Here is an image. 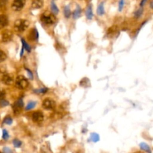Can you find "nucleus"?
I'll list each match as a JSON object with an SVG mask.
<instances>
[{"instance_id":"obj_1","label":"nucleus","mask_w":153,"mask_h":153,"mask_svg":"<svg viewBox=\"0 0 153 153\" xmlns=\"http://www.w3.org/2000/svg\"><path fill=\"white\" fill-rule=\"evenodd\" d=\"M29 25V22L26 19H17L14 23V29L18 32H22Z\"/></svg>"},{"instance_id":"obj_2","label":"nucleus","mask_w":153,"mask_h":153,"mask_svg":"<svg viewBox=\"0 0 153 153\" xmlns=\"http://www.w3.org/2000/svg\"><path fill=\"white\" fill-rule=\"evenodd\" d=\"M41 21L47 25L54 24L56 22V17L54 14L49 13H44L41 15Z\"/></svg>"},{"instance_id":"obj_3","label":"nucleus","mask_w":153,"mask_h":153,"mask_svg":"<svg viewBox=\"0 0 153 153\" xmlns=\"http://www.w3.org/2000/svg\"><path fill=\"white\" fill-rule=\"evenodd\" d=\"M16 88L20 90H24L28 86V82L23 76H18L16 79Z\"/></svg>"},{"instance_id":"obj_4","label":"nucleus","mask_w":153,"mask_h":153,"mask_svg":"<svg viewBox=\"0 0 153 153\" xmlns=\"http://www.w3.org/2000/svg\"><path fill=\"white\" fill-rule=\"evenodd\" d=\"M25 4V0H14L12 3V9L15 11H19L24 7Z\"/></svg>"},{"instance_id":"obj_5","label":"nucleus","mask_w":153,"mask_h":153,"mask_svg":"<svg viewBox=\"0 0 153 153\" xmlns=\"http://www.w3.org/2000/svg\"><path fill=\"white\" fill-rule=\"evenodd\" d=\"M24 106V103H23V100H22V97L18 99L16 102H14V104L13 105V111H14L15 114L16 113H19L21 111V110L22 109Z\"/></svg>"},{"instance_id":"obj_6","label":"nucleus","mask_w":153,"mask_h":153,"mask_svg":"<svg viewBox=\"0 0 153 153\" xmlns=\"http://www.w3.org/2000/svg\"><path fill=\"white\" fill-rule=\"evenodd\" d=\"M43 107L47 110H52L55 107V102L51 99H46L43 102Z\"/></svg>"},{"instance_id":"obj_7","label":"nucleus","mask_w":153,"mask_h":153,"mask_svg":"<svg viewBox=\"0 0 153 153\" xmlns=\"http://www.w3.org/2000/svg\"><path fill=\"white\" fill-rule=\"evenodd\" d=\"M43 118H44V117H43V113L41 111H37L34 113H33L32 120L34 122L38 123H39L43 122Z\"/></svg>"},{"instance_id":"obj_8","label":"nucleus","mask_w":153,"mask_h":153,"mask_svg":"<svg viewBox=\"0 0 153 153\" xmlns=\"http://www.w3.org/2000/svg\"><path fill=\"white\" fill-rule=\"evenodd\" d=\"M12 36H13V34L10 31H8V30H5L4 31H3L2 35H1V40L2 42H8L11 40Z\"/></svg>"},{"instance_id":"obj_9","label":"nucleus","mask_w":153,"mask_h":153,"mask_svg":"<svg viewBox=\"0 0 153 153\" xmlns=\"http://www.w3.org/2000/svg\"><path fill=\"white\" fill-rule=\"evenodd\" d=\"M1 81L4 84V85H11L13 82V78H12L10 75L5 74V73L3 75Z\"/></svg>"},{"instance_id":"obj_10","label":"nucleus","mask_w":153,"mask_h":153,"mask_svg":"<svg viewBox=\"0 0 153 153\" xmlns=\"http://www.w3.org/2000/svg\"><path fill=\"white\" fill-rule=\"evenodd\" d=\"M28 38L31 40V41H34V40H37L39 37V34L37 30L36 29V28H34L31 31H30V34L28 35Z\"/></svg>"},{"instance_id":"obj_11","label":"nucleus","mask_w":153,"mask_h":153,"mask_svg":"<svg viewBox=\"0 0 153 153\" xmlns=\"http://www.w3.org/2000/svg\"><path fill=\"white\" fill-rule=\"evenodd\" d=\"M85 15H86L87 19L91 20L92 19L93 16H94V13H93V8H92V4H89L87 7L86 10H85Z\"/></svg>"},{"instance_id":"obj_12","label":"nucleus","mask_w":153,"mask_h":153,"mask_svg":"<svg viewBox=\"0 0 153 153\" xmlns=\"http://www.w3.org/2000/svg\"><path fill=\"white\" fill-rule=\"evenodd\" d=\"M8 24V19L5 15H0V29L4 28Z\"/></svg>"},{"instance_id":"obj_13","label":"nucleus","mask_w":153,"mask_h":153,"mask_svg":"<svg viewBox=\"0 0 153 153\" xmlns=\"http://www.w3.org/2000/svg\"><path fill=\"white\" fill-rule=\"evenodd\" d=\"M43 5V0H32L31 7L34 9L41 8Z\"/></svg>"},{"instance_id":"obj_14","label":"nucleus","mask_w":153,"mask_h":153,"mask_svg":"<svg viewBox=\"0 0 153 153\" xmlns=\"http://www.w3.org/2000/svg\"><path fill=\"white\" fill-rule=\"evenodd\" d=\"M81 15H82V8L80 7V6L77 5L76 10H74V12H73V19H78V18L80 17Z\"/></svg>"},{"instance_id":"obj_15","label":"nucleus","mask_w":153,"mask_h":153,"mask_svg":"<svg viewBox=\"0 0 153 153\" xmlns=\"http://www.w3.org/2000/svg\"><path fill=\"white\" fill-rule=\"evenodd\" d=\"M97 13L99 16H102V15L105 14V7H104V2H101L98 5V7H97Z\"/></svg>"},{"instance_id":"obj_16","label":"nucleus","mask_w":153,"mask_h":153,"mask_svg":"<svg viewBox=\"0 0 153 153\" xmlns=\"http://www.w3.org/2000/svg\"><path fill=\"white\" fill-rule=\"evenodd\" d=\"M51 10H52V13H53L54 15H57L58 13H59V9H58V7H57L56 4H55V1L54 0H52V1H51Z\"/></svg>"},{"instance_id":"obj_17","label":"nucleus","mask_w":153,"mask_h":153,"mask_svg":"<svg viewBox=\"0 0 153 153\" xmlns=\"http://www.w3.org/2000/svg\"><path fill=\"white\" fill-rule=\"evenodd\" d=\"M100 135H99L97 133H91V137H90V140H91V141L94 142V143H97V142H98L99 140H100Z\"/></svg>"},{"instance_id":"obj_18","label":"nucleus","mask_w":153,"mask_h":153,"mask_svg":"<svg viewBox=\"0 0 153 153\" xmlns=\"http://www.w3.org/2000/svg\"><path fill=\"white\" fill-rule=\"evenodd\" d=\"M140 149H142V150L145 151V152H148V153H152L151 152V149L150 148H149V146H148L147 144H146V143H140Z\"/></svg>"},{"instance_id":"obj_19","label":"nucleus","mask_w":153,"mask_h":153,"mask_svg":"<svg viewBox=\"0 0 153 153\" xmlns=\"http://www.w3.org/2000/svg\"><path fill=\"white\" fill-rule=\"evenodd\" d=\"M37 105V102H34V101H31L27 104V105L25 106V111H30L31 109L34 108Z\"/></svg>"},{"instance_id":"obj_20","label":"nucleus","mask_w":153,"mask_h":153,"mask_svg":"<svg viewBox=\"0 0 153 153\" xmlns=\"http://www.w3.org/2000/svg\"><path fill=\"white\" fill-rule=\"evenodd\" d=\"M64 13L66 18H70V15H71V10H70V7L69 5H66L64 8Z\"/></svg>"},{"instance_id":"obj_21","label":"nucleus","mask_w":153,"mask_h":153,"mask_svg":"<svg viewBox=\"0 0 153 153\" xmlns=\"http://www.w3.org/2000/svg\"><path fill=\"white\" fill-rule=\"evenodd\" d=\"M21 42H22V47L24 48V49H25V50L28 51V52H30L31 51V46H29V45L27 43V42L25 41V40H24L23 38L21 39Z\"/></svg>"},{"instance_id":"obj_22","label":"nucleus","mask_w":153,"mask_h":153,"mask_svg":"<svg viewBox=\"0 0 153 153\" xmlns=\"http://www.w3.org/2000/svg\"><path fill=\"white\" fill-rule=\"evenodd\" d=\"M90 84V80L88 79V78H84L80 82V85L83 88H88V85Z\"/></svg>"},{"instance_id":"obj_23","label":"nucleus","mask_w":153,"mask_h":153,"mask_svg":"<svg viewBox=\"0 0 153 153\" xmlns=\"http://www.w3.org/2000/svg\"><path fill=\"white\" fill-rule=\"evenodd\" d=\"M143 7H140V8L138 9V10H137L135 12H134V17H135V18H140V16H142V14H143Z\"/></svg>"},{"instance_id":"obj_24","label":"nucleus","mask_w":153,"mask_h":153,"mask_svg":"<svg viewBox=\"0 0 153 153\" xmlns=\"http://www.w3.org/2000/svg\"><path fill=\"white\" fill-rule=\"evenodd\" d=\"M47 91H48V88H40V89H38V90H35V91H34V92L36 93V94H44L47 92Z\"/></svg>"},{"instance_id":"obj_25","label":"nucleus","mask_w":153,"mask_h":153,"mask_svg":"<svg viewBox=\"0 0 153 153\" xmlns=\"http://www.w3.org/2000/svg\"><path fill=\"white\" fill-rule=\"evenodd\" d=\"M13 144L14 146V147L16 148H19L22 146V142L19 140V139H14L13 140Z\"/></svg>"},{"instance_id":"obj_26","label":"nucleus","mask_w":153,"mask_h":153,"mask_svg":"<svg viewBox=\"0 0 153 153\" xmlns=\"http://www.w3.org/2000/svg\"><path fill=\"white\" fill-rule=\"evenodd\" d=\"M3 123L5 124H7V125H10V124H12V123H13V119H12L10 117L7 116L4 118Z\"/></svg>"},{"instance_id":"obj_27","label":"nucleus","mask_w":153,"mask_h":153,"mask_svg":"<svg viewBox=\"0 0 153 153\" xmlns=\"http://www.w3.org/2000/svg\"><path fill=\"white\" fill-rule=\"evenodd\" d=\"M6 58H7V55H6V54L4 53L3 51L0 50V63L5 61Z\"/></svg>"},{"instance_id":"obj_28","label":"nucleus","mask_w":153,"mask_h":153,"mask_svg":"<svg viewBox=\"0 0 153 153\" xmlns=\"http://www.w3.org/2000/svg\"><path fill=\"white\" fill-rule=\"evenodd\" d=\"M124 5H125V0H120L119 4H118V9L119 11H122L123 9Z\"/></svg>"},{"instance_id":"obj_29","label":"nucleus","mask_w":153,"mask_h":153,"mask_svg":"<svg viewBox=\"0 0 153 153\" xmlns=\"http://www.w3.org/2000/svg\"><path fill=\"white\" fill-rule=\"evenodd\" d=\"M2 138L4 139V140H7V139L9 138L8 132H7V130H6V129H3V131H2Z\"/></svg>"},{"instance_id":"obj_30","label":"nucleus","mask_w":153,"mask_h":153,"mask_svg":"<svg viewBox=\"0 0 153 153\" xmlns=\"http://www.w3.org/2000/svg\"><path fill=\"white\" fill-rule=\"evenodd\" d=\"M9 105V102L7 101V100H0V105L1 107H5V106H7Z\"/></svg>"},{"instance_id":"obj_31","label":"nucleus","mask_w":153,"mask_h":153,"mask_svg":"<svg viewBox=\"0 0 153 153\" xmlns=\"http://www.w3.org/2000/svg\"><path fill=\"white\" fill-rule=\"evenodd\" d=\"M3 152L4 153H13V151L8 147H4L3 148Z\"/></svg>"},{"instance_id":"obj_32","label":"nucleus","mask_w":153,"mask_h":153,"mask_svg":"<svg viewBox=\"0 0 153 153\" xmlns=\"http://www.w3.org/2000/svg\"><path fill=\"white\" fill-rule=\"evenodd\" d=\"M25 70H26V72H27V73H28L29 79L32 80V79H33V73H31V71L29 70V69H25Z\"/></svg>"},{"instance_id":"obj_33","label":"nucleus","mask_w":153,"mask_h":153,"mask_svg":"<svg viewBox=\"0 0 153 153\" xmlns=\"http://www.w3.org/2000/svg\"><path fill=\"white\" fill-rule=\"evenodd\" d=\"M4 97H5V92L2 90H0V100H4Z\"/></svg>"},{"instance_id":"obj_34","label":"nucleus","mask_w":153,"mask_h":153,"mask_svg":"<svg viewBox=\"0 0 153 153\" xmlns=\"http://www.w3.org/2000/svg\"><path fill=\"white\" fill-rule=\"evenodd\" d=\"M6 2H7V0H0V7L4 6Z\"/></svg>"},{"instance_id":"obj_35","label":"nucleus","mask_w":153,"mask_h":153,"mask_svg":"<svg viewBox=\"0 0 153 153\" xmlns=\"http://www.w3.org/2000/svg\"><path fill=\"white\" fill-rule=\"evenodd\" d=\"M146 1H147V0H142L141 1V2H140V7H143V5H144L145 4H146Z\"/></svg>"},{"instance_id":"obj_36","label":"nucleus","mask_w":153,"mask_h":153,"mask_svg":"<svg viewBox=\"0 0 153 153\" xmlns=\"http://www.w3.org/2000/svg\"><path fill=\"white\" fill-rule=\"evenodd\" d=\"M24 48L22 47V49H21V52H20V57H22V55H23V52H24Z\"/></svg>"},{"instance_id":"obj_37","label":"nucleus","mask_w":153,"mask_h":153,"mask_svg":"<svg viewBox=\"0 0 153 153\" xmlns=\"http://www.w3.org/2000/svg\"><path fill=\"white\" fill-rule=\"evenodd\" d=\"M150 7H151V8L153 9V1L150 3Z\"/></svg>"},{"instance_id":"obj_38","label":"nucleus","mask_w":153,"mask_h":153,"mask_svg":"<svg viewBox=\"0 0 153 153\" xmlns=\"http://www.w3.org/2000/svg\"><path fill=\"white\" fill-rule=\"evenodd\" d=\"M0 153H1V152H0Z\"/></svg>"}]
</instances>
